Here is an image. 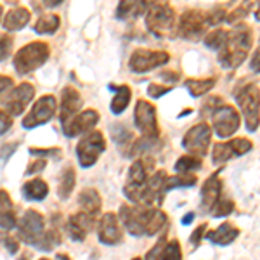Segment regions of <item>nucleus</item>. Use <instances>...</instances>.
<instances>
[{"label":"nucleus","mask_w":260,"mask_h":260,"mask_svg":"<svg viewBox=\"0 0 260 260\" xmlns=\"http://www.w3.org/2000/svg\"><path fill=\"white\" fill-rule=\"evenodd\" d=\"M2 11H4V9H2V6H0V19H2Z\"/></svg>","instance_id":"nucleus-58"},{"label":"nucleus","mask_w":260,"mask_h":260,"mask_svg":"<svg viewBox=\"0 0 260 260\" xmlns=\"http://www.w3.org/2000/svg\"><path fill=\"white\" fill-rule=\"evenodd\" d=\"M170 61V54L165 50L136 49L128 59V68L132 73H148V71L160 68Z\"/></svg>","instance_id":"nucleus-8"},{"label":"nucleus","mask_w":260,"mask_h":260,"mask_svg":"<svg viewBox=\"0 0 260 260\" xmlns=\"http://www.w3.org/2000/svg\"><path fill=\"white\" fill-rule=\"evenodd\" d=\"M196 184V177L191 174H180L175 175V177H167L165 186H163V191H170L175 189V187H192Z\"/></svg>","instance_id":"nucleus-34"},{"label":"nucleus","mask_w":260,"mask_h":260,"mask_svg":"<svg viewBox=\"0 0 260 260\" xmlns=\"http://www.w3.org/2000/svg\"><path fill=\"white\" fill-rule=\"evenodd\" d=\"M213 128L219 137H231L238 128H240L241 118L236 108L231 104H222V106L212 115Z\"/></svg>","instance_id":"nucleus-15"},{"label":"nucleus","mask_w":260,"mask_h":260,"mask_svg":"<svg viewBox=\"0 0 260 260\" xmlns=\"http://www.w3.org/2000/svg\"><path fill=\"white\" fill-rule=\"evenodd\" d=\"M59 24H61V19L57 14H44L37 19L33 30H35L37 33H49V35H52V33L57 31Z\"/></svg>","instance_id":"nucleus-31"},{"label":"nucleus","mask_w":260,"mask_h":260,"mask_svg":"<svg viewBox=\"0 0 260 260\" xmlns=\"http://www.w3.org/2000/svg\"><path fill=\"white\" fill-rule=\"evenodd\" d=\"M18 234L19 238L28 245H39L40 240L45 234V219L40 212H37L35 208L24 212V215L21 217L18 224Z\"/></svg>","instance_id":"nucleus-10"},{"label":"nucleus","mask_w":260,"mask_h":260,"mask_svg":"<svg viewBox=\"0 0 260 260\" xmlns=\"http://www.w3.org/2000/svg\"><path fill=\"white\" fill-rule=\"evenodd\" d=\"M132 260H142V258H139V257H136V258H132Z\"/></svg>","instance_id":"nucleus-59"},{"label":"nucleus","mask_w":260,"mask_h":260,"mask_svg":"<svg viewBox=\"0 0 260 260\" xmlns=\"http://www.w3.org/2000/svg\"><path fill=\"white\" fill-rule=\"evenodd\" d=\"M120 220L132 236H153L160 229L165 228L167 215L154 207L121 205Z\"/></svg>","instance_id":"nucleus-1"},{"label":"nucleus","mask_w":260,"mask_h":260,"mask_svg":"<svg viewBox=\"0 0 260 260\" xmlns=\"http://www.w3.org/2000/svg\"><path fill=\"white\" fill-rule=\"evenodd\" d=\"M148 2H121L116 9L118 19H136L148 11Z\"/></svg>","instance_id":"nucleus-29"},{"label":"nucleus","mask_w":260,"mask_h":260,"mask_svg":"<svg viewBox=\"0 0 260 260\" xmlns=\"http://www.w3.org/2000/svg\"><path fill=\"white\" fill-rule=\"evenodd\" d=\"M251 7H253V4L248 2V4H238L236 7H234L233 11L228 12V18L225 21L228 23H238L240 19H243L245 16H248V12L251 11Z\"/></svg>","instance_id":"nucleus-37"},{"label":"nucleus","mask_w":260,"mask_h":260,"mask_svg":"<svg viewBox=\"0 0 260 260\" xmlns=\"http://www.w3.org/2000/svg\"><path fill=\"white\" fill-rule=\"evenodd\" d=\"M161 78H165V80H170V82H177L179 80V73H175V71H163Z\"/></svg>","instance_id":"nucleus-53"},{"label":"nucleus","mask_w":260,"mask_h":260,"mask_svg":"<svg viewBox=\"0 0 260 260\" xmlns=\"http://www.w3.org/2000/svg\"><path fill=\"white\" fill-rule=\"evenodd\" d=\"M40 260H47V258H40Z\"/></svg>","instance_id":"nucleus-61"},{"label":"nucleus","mask_w":260,"mask_h":260,"mask_svg":"<svg viewBox=\"0 0 260 260\" xmlns=\"http://www.w3.org/2000/svg\"><path fill=\"white\" fill-rule=\"evenodd\" d=\"M11 127H12V118H11V115H9L7 111L0 110V136H2V134H6Z\"/></svg>","instance_id":"nucleus-48"},{"label":"nucleus","mask_w":260,"mask_h":260,"mask_svg":"<svg viewBox=\"0 0 260 260\" xmlns=\"http://www.w3.org/2000/svg\"><path fill=\"white\" fill-rule=\"evenodd\" d=\"M233 156H236L231 142H219V144L213 146V153H212V160L215 165H222L228 160H231Z\"/></svg>","instance_id":"nucleus-33"},{"label":"nucleus","mask_w":260,"mask_h":260,"mask_svg":"<svg viewBox=\"0 0 260 260\" xmlns=\"http://www.w3.org/2000/svg\"><path fill=\"white\" fill-rule=\"evenodd\" d=\"M0 241H2V245L6 246V250L9 251V253H16V251L19 250V241L16 240L14 236H11V234L2 233L0 234Z\"/></svg>","instance_id":"nucleus-45"},{"label":"nucleus","mask_w":260,"mask_h":260,"mask_svg":"<svg viewBox=\"0 0 260 260\" xmlns=\"http://www.w3.org/2000/svg\"><path fill=\"white\" fill-rule=\"evenodd\" d=\"M50 56V47L47 42H30L28 45L21 47L14 56V70L18 75H28L37 68H40Z\"/></svg>","instance_id":"nucleus-6"},{"label":"nucleus","mask_w":260,"mask_h":260,"mask_svg":"<svg viewBox=\"0 0 260 260\" xmlns=\"http://www.w3.org/2000/svg\"><path fill=\"white\" fill-rule=\"evenodd\" d=\"M238 236H240V229L234 228L231 222H224V224H220L215 231H210V233L207 234V238L212 243H215V245H222V246L233 243Z\"/></svg>","instance_id":"nucleus-24"},{"label":"nucleus","mask_w":260,"mask_h":260,"mask_svg":"<svg viewBox=\"0 0 260 260\" xmlns=\"http://www.w3.org/2000/svg\"><path fill=\"white\" fill-rule=\"evenodd\" d=\"M78 205H80L82 212L95 217L101 212L103 201H101V196H99L98 189H94V187H87V189H83L80 192V196H78Z\"/></svg>","instance_id":"nucleus-22"},{"label":"nucleus","mask_w":260,"mask_h":260,"mask_svg":"<svg viewBox=\"0 0 260 260\" xmlns=\"http://www.w3.org/2000/svg\"><path fill=\"white\" fill-rule=\"evenodd\" d=\"M33 95H35V87L28 82H23L19 85H16L0 104L4 106V111H7L12 116H18L26 110V106L31 103Z\"/></svg>","instance_id":"nucleus-14"},{"label":"nucleus","mask_w":260,"mask_h":260,"mask_svg":"<svg viewBox=\"0 0 260 260\" xmlns=\"http://www.w3.org/2000/svg\"><path fill=\"white\" fill-rule=\"evenodd\" d=\"M99 121V113L95 110H85L82 113H78L70 123H66L62 127V132L66 134L68 137H75V136H80V134L87 132L92 127H95Z\"/></svg>","instance_id":"nucleus-19"},{"label":"nucleus","mask_w":260,"mask_h":260,"mask_svg":"<svg viewBox=\"0 0 260 260\" xmlns=\"http://www.w3.org/2000/svg\"><path fill=\"white\" fill-rule=\"evenodd\" d=\"M59 243H61L59 233H57L56 229H50V231H47V233L44 234V238H42L40 243L37 246L42 248V250H52V248H56Z\"/></svg>","instance_id":"nucleus-36"},{"label":"nucleus","mask_w":260,"mask_h":260,"mask_svg":"<svg viewBox=\"0 0 260 260\" xmlns=\"http://www.w3.org/2000/svg\"><path fill=\"white\" fill-rule=\"evenodd\" d=\"M234 98L241 108L243 118H245L246 128L255 132L260 125V89L257 83H246L240 85L234 90Z\"/></svg>","instance_id":"nucleus-5"},{"label":"nucleus","mask_w":260,"mask_h":260,"mask_svg":"<svg viewBox=\"0 0 260 260\" xmlns=\"http://www.w3.org/2000/svg\"><path fill=\"white\" fill-rule=\"evenodd\" d=\"M110 90H115V98L111 99V113H115V115H120V113H123L125 110H127L130 99H132V90H130L128 85H111L108 87Z\"/></svg>","instance_id":"nucleus-26"},{"label":"nucleus","mask_w":260,"mask_h":260,"mask_svg":"<svg viewBox=\"0 0 260 260\" xmlns=\"http://www.w3.org/2000/svg\"><path fill=\"white\" fill-rule=\"evenodd\" d=\"M21 260H28V258H21Z\"/></svg>","instance_id":"nucleus-60"},{"label":"nucleus","mask_w":260,"mask_h":260,"mask_svg":"<svg viewBox=\"0 0 260 260\" xmlns=\"http://www.w3.org/2000/svg\"><path fill=\"white\" fill-rule=\"evenodd\" d=\"M217 83V78H191V80L186 82L187 90L191 92V95L194 98H201L207 92H210Z\"/></svg>","instance_id":"nucleus-30"},{"label":"nucleus","mask_w":260,"mask_h":260,"mask_svg":"<svg viewBox=\"0 0 260 260\" xmlns=\"http://www.w3.org/2000/svg\"><path fill=\"white\" fill-rule=\"evenodd\" d=\"M192 219H194V213H186V215H184L182 217V224L184 225H187V224H189V222H192Z\"/></svg>","instance_id":"nucleus-54"},{"label":"nucleus","mask_w":260,"mask_h":260,"mask_svg":"<svg viewBox=\"0 0 260 260\" xmlns=\"http://www.w3.org/2000/svg\"><path fill=\"white\" fill-rule=\"evenodd\" d=\"M207 18H208V23L210 24H219L220 21H224L225 18H228V12H225L224 7H213L212 11L207 12Z\"/></svg>","instance_id":"nucleus-44"},{"label":"nucleus","mask_w":260,"mask_h":260,"mask_svg":"<svg viewBox=\"0 0 260 260\" xmlns=\"http://www.w3.org/2000/svg\"><path fill=\"white\" fill-rule=\"evenodd\" d=\"M45 165H47V161L44 160V158H39V160H33L28 163V169H26V174H35V172H40L45 169Z\"/></svg>","instance_id":"nucleus-50"},{"label":"nucleus","mask_w":260,"mask_h":260,"mask_svg":"<svg viewBox=\"0 0 260 260\" xmlns=\"http://www.w3.org/2000/svg\"><path fill=\"white\" fill-rule=\"evenodd\" d=\"M23 194H24V198L30 201H42L49 194V186H47V182L42 179L28 180L23 186Z\"/></svg>","instance_id":"nucleus-28"},{"label":"nucleus","mask_w":260,"mask_h":260,"mask_svg":"<svg viewBox=\"0 0 260 260\" xmlns=\"http://www.w3.org/2000/svg\"><path fill=\"white\" fill-rule=\"evenodd\" d=\"M220 191H222V182L219 179V172H215V174H212L210 177L205 180L203 189H201V205H203V208L213 210L217 201L220 200Z\"/></svg>","instance_id":"nucleus-20"},{"label":"nucleus","mask_w":260,"mask_h":260,"mask_svg":"<svg viewBox=\"0 0 260 260\" xmlns=\"http://www.w3.org/2000/svg\"><path fill=\"white\" fill-rule=\"evenodd\" d=\"M12 78L11 77H2V75H0V90L2 92H6L7 89H11L12 87Z\"/></svg>","instance_id":"nucleus-52"},{"label":"nucleus","mask_w":260,"mask_h":260,"mask_svg":"<svg viewBox=\"0 0 260 260\" xmlns=\"http://www.w3.org/2000/svg\"><path fill=\"white\" fill-rule=\"evenodd\" d=\"M153 165H154V160L149 156H142L130 165L127 182H125V186H123V192L132 203L142 205L146 184H148V179H149V170L153 169Z\"/></svg>","instance_id":"nucleus-4"},{"label":"nucleus","mask_w":260,"mask_h":260,"mask_svg":"<svg viewBox=\"0 0 260 260\" xmlns=\"http://www.w3.org/2000/svg\"><path fill=\"white\" fill-rule=\"evenodd\" d=\"M233 212H234V201L228 200V198H220L219 201H217L215 207H213L212 215L213 217H225Z\"/></svg>","instance_id":"nucleus-39"},{"label":"nucleus","mask_w":260,"mask_h":260,"mask_svg":"<svg viewBox=\"0 0 260 260\" xmlns=\"http://www.w3.org/2000/svg\"><path fill=\"white\" fill-rule=\"evenodd\" d=\"M12 45H14V39L9 33H0V61L7 59L11 56Z\"/></svg>","instance_id":"nucleus-40"},{"label":"nucleus","mask_w":260,"mask_h":260,"mask_svg":"<svg viewBox=\"0 0 260 260\" xmlns=\"http://www.w3.org/2000/svg\"><path fill=\"white\" fill-rule=\"evenodd\" d=\"M111 136H113V141L116 142V146L120 148V151H123L125 156H132V148H134V144H136L134 134L125 128L123 125H113Z\"/></svg>","instance_id":"nucleus-25"},{"label":"nucleus","mask_w":260,"mask_h":260,"mask_svg":"<svg viewBox=\"0 0 260 260\" xmlns=\"http://www.w3.org/2000/svg\"><path fill=\"white\" fill-rule=\"evenodd\" d=\"M56 106H57V101L54 95H50V94L42 95V98L33 104L31 111L23 118V127L35 128V127H40V125L47 123V121L52 120L54 113H56Z\"/></svg>","instance_id":"nucleus-13"},{"label":"nucleus","mask_w":260,"mask_h":260,"mask_svg":"<svg viewBox=\"0 0 260 260\" xmlns=\"http://www.w3.org/2000/svg\"><path fill=\"white\" fill-rule=\"evenodd\" d=\"M250 70L255 71V73H260V45H258V49L255 50L253 57H251V61H250Z\"/></svg>","instance_id":"nucleus-51"},{"label":"nucleus","mask_w":260,"mask_h":260,"mask_svg":"<svg viewBox=\"0 0 260 260\" xmlns=\"http://www.w3.org/2000/svg\"><path fill=\"white\" fill-rule=\"evenodd\" d=\"M167 243H169V241L165 240V236L160 238L156 245H154L153 248H151V250L148 251V253H146V260H161V257H163V250H165Z\"/></svg>","instance_id":"nucleus-43"},{"label":"nucleus","mask_w":260,"mask_h":260,"mask_svg":"<svg viewBox=\"0 0 260 260\" xmlns=\"http://www.w3.org/2000/svg\"><path fill=\"white\" fill-rule=\"evenodd\" d=\"M222 98H217V95H213V98H208L205 99V104L201 106V115H213L219 108L222 106Z\"/></svg>","instance_id":"nucleus-42"},{"label":"nucleus","mask_w":260,"mask_h":260,"mask_svg":"<svg viewBox=\"0 0 260 260\" xmlns=\"http://www.w3.org/2000/svg\"><path fill=\"white\" fill-rule=\"evenodd\" d=\"M104 149H106V141H104V136L99 130L90 132L87 137H83L77 144V156L82 169H89V167L94 165Z\"/></svg>","instance_id":"nucleus-11"},{"label":"nucleus","mask_w":260,"mask_h":260,"mask_svg":"<svg viewBox=\"0 0 260 260\" xmlns=\"http://www.w3.org/2000/svg\"><path fill=\"white\" fill-rule=\"evenodd\" d=\"M225 40H228V31L222 30V28H215V30L207 33V37H205V45L213 50H220L225 45Z\"/></svg>","instance_id":"nucleus-35"},{"label":"nucleus","mask_w":260,"mask_h":260,"mask_svg":"<svg viewBox=\"0 0 260 260\" xmlns=\"http://www.w3.org/2000/svg\"><path fill=\"white\" fill-rule=\"evenodd\" d=\"M210 26L207 12L200 9H187L180 14L177 23V35L186 40H200Z\"/></svg>","instance_id":"nucleus-7"},{"label":"nucleus","mask_w":260,"mask_h":260,"mask_svg":"<svg viewBox=\"0 0 260 260\" xmlns=\"http://www.w3.org/2000/svg\"><path fill=\"white\" fill-rule=\"evenodd\" d=\"M56 258H57V260H70L68 255H62V253H57V255H56Z\"/></svg>","instance_id":"nucleus-56"},{"label":"nucleus","mask_w":260,"mask_h":260,"mask_svg":"<svg viewBox=\"0 0 260 260\" xmlns=\"http://www.w3.org/2000/svg\"><path fill=\"white\" fill-rule=\"evenodd\" d=\"M83 106V99L75 87L71 85H66L64 89L61 90V123L64 127L66 123H70L75 116L78 115V111L82 110Z\"/></svg>","instance_id":"nucleus-16"},{"label":"nucleus","mask_w":260,"mask_h":260,"mask_svg":"<svg viewBox=\"0 0 260 260\" xmlns=\"http://www.w3.org/2000/svg\"><path fill=\"white\" fill-rule=\"evenodd\" d=\"M75 182H77V174L71 165L64 167L59 174V184H57V194L61 200H68L70 194L75 189Z\"/></svg>","instance_id":"nucleus-27"},{"label":"nucleus","mask_w":260,"mask_h":260,"mask_svg":"<svg viewBox=\"0 0 260 260\" xmlns=\"http://www.w3.org/2000/svg\"><path fill=\"white\" fill-rule=\"evenodd\" d=\"M257 19L260 21V7H258V11H257Z\"/></svg>","instance_id":"nucleus-57"},{"label":"nucleus","mask_w":260,"mask_h":260,"mask_svg":"<svg viewBox=\"0 0 260 260\" xmlns=\"http://www.w3.org/2000/svg\"><path fill=\"white\" fill-rule=\"evenodd\" d=\"M92 229H94V217L85 212L73 213L68 219V222H66L68 236L75 241H83Z\"/></svg>","instance_id":"nucleus-18"},{"label":"nucleus","mask_w":260,"mask_h":260,"mask_svg":"<svg viewBox=\"0 0 260 260\" xmlns=\"http://www.w3.org/2000/svg\"><path fill=\"white\" fill-rule=\"evenodd\" d=\"M170 90H172V85H158V83H151V85L148 87V94H149L151 99L161 98V95L169 94Z\"/></svg>","instance_id":"nucleus-46"},{"label":"nucleus","mask_w":260,"mask_h":260,"mask_svg":"<svg viewBox=\"0 0 260 260\" xmlns=\"http://www.w3.org/2000/svg\"><path fill=\"white\" fill-rule=\"evenodd\" d=\"M61 2H62V0H52V2H50V0H45V2H44V7H54V6H59Z\"/></svg>","instance_id":"nucleus-55"},{"label":"nucleus","mask_w":260,"mask_h":260,"mask_svg":"<svg viewBox=\"0 0 260 260\" xmlns=\"http://www.w3.org/2000/svg\"><path fill=\"white\" fill-rule=\"evenodd\" d=\"M201 167H203L201 158L192 156V154H184L175 161V172H179V174H191L194 170H200Z\"/></svg>","instance_id":"nucleus-32"},{"label":"nucleus","mask_w":260,"mask_h":260,"mask_svg":"<svg viewBox=\"0 0 260 260\" xmlns=\"http://www.w3.org/2000/svg\"><path fill=\"white\" fill-rule=\"evenodd\" d=\"M30 153L31 154H35V156H59L61 154V149L59 148H47V149H44V148H30Z\"/></svg>","instance_id":"nucleus-47"},{"label":"nucleus","mask_w":260,"mask_h":260,"mask_svg":"<svg viewBox=\"0 0 260 260\" xmlns=\"http://www.w3.org/2000/svg\"><path fill=\"white\" fill-rule=\"evenodd\" d=\"M205 231H207V224H201L200 228H196L194 231H192V234H191V238H189V241H191L192 246H198L200 245V241L205 238Z\"/></svg>","instance_id":"nucleus-49"},{"label":"nucleus","mask_w":260,"mask_h":260,"mask_svg":"<svg viewBox=\"0 0 260 260\" xmlns=\"http://www.w3.org/2000/svg\"><path fill=\"white\" fill-rule=\"evenodd\" d=\"M146 26L156 37H174L177 33V12L167 2H151L146 11Z\"/></svg>","instance_id":"nucleus-3"},{"label":"nucleus","mask_w":260,"mask_h":260,"mask_svg":"<svg viewBox=\"0 0 260 260\" xmlns=\"http://www.w3.org/2000/svg\"><path fill=\"white\" fill-rule=\"evenodd\" d=\"M161 260H182V250H180V243L177 240H170L167 243Z\"/></svg>","instance_id":"nucleus-38"},{"label":"nucleus","mask_w":260,"mask_h":260,"mask_svg":"<svg viewBox=\"0 0 260 260\" xmlns=\"http://www.w3.org/2000/svg\"><path fill=\"white\" fill-rule=\"evenodd\" d=\"M231 146H233L234 153H236V156H241V154H246L248 151H251L253 148V144H251L250 139H245V137H238V139H233L229 141Z\"/></svg>","instance_id":"nucleus-41"},{"label":"nucleus","mask_w":260,"mask_h":260,"mask_svg":"<svg viewBox=\"0 0 260 260\" xmlns=\"http://www.w3.org/2000/svg\"><path fill=\"white\" fill-rule=\"evenodd\" d=\"M99 241L104 245H118L123 240V231H121L120 220L115 213H104L98 225Z\"/></svg>","instance_id":"nucleus-17"},{"label":"nucleus","mask_w":260,"mask_h":260,"mask_svg":"<svg viewBox=\"0 0 260 260\" xmlns=\"http://www.w3.org/2000/svg\"><path fill=\"white\" fill-rule=\"evenodd\" d=\"M31 19V14L26 7L18 6L14 9L7 12V16L4 18V28L7 31H19L21 28H24Z\"/></svg>","instance_id":"nucleus-21"},{"label":"nucleus","mask_w":260,"mask_h":260,"mask_svg":"<svg viewBox=\"0 0 260 260\" xmlns=\"http://www.w3.org/2000/svg\"><path fill=\"white\" fill-rule=\"evenodd\" d=\"M134 121L136 127L139 128L142 137H151V139H158L160 137V127H158L156 118V108L146 99H139L134 110Z\"/></svg>","instance_id":"nucleus-9"},{"label":"nucleus","mask_w":260,"mask_h":260,"mask_svg":"<svg viewBox=\"0 0 260 260\" xmlns=\"http://www.w3.org/2000/svg\"><path fill=\"white\" fill-rule=\"evenodd\" d=\"M253 45V31L248 24L240 23L228 31L225 45L219 50V61L224 68H238Z\"/></svg>","instance_id":"nucleus-2"},{"label":"nucleus","mask_w":260,"mask_h":260,"mask_svg":"<svg viewBox=\"0 0 260 260\" xmlns=\"http://www.w3.org/2000/svg\"><path fill=\"white\" fill-rule=\"evenodd\" d=\"M210 141H212V128H210V125L205 121V123H198L187 130L182 139V144L189 154L201 158L207 154Z\"/></svg>","instance_id":"nucleus-12"},{"label":"nucleus","mask_w":260,"mask_h":260,"mask_svg":"<svg viewBox=\"0 0 260 260\" xmlns=\"http://www.w3.org/2000/svg\"><path fill=\"white\" fill-rule=\"evenodd\" d=\"M14 225H18V222H16L14 205H12V200H11V196L7 194V191L0 189V228L12 229Z\"/></svg>","instance_id":"nucleus-23"}]
</instances>
